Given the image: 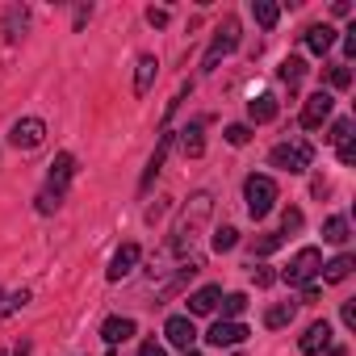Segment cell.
I'll use <instances>...</instances> for the list:
<instances>
[{
  "instance_id": "obj_1",
  "label": "cell",
  "mask_w": 356,
  "mask_h": 356,
  "mask_svg": "<svg viewBox=\"0 0 356 356\" xmlns=\"http://www.w3.org/2000/svg\"><path fill=\"white\" fill-rule=\"evenodd\" d=\"M210 214H214V193L210 189H197L185 206H181V218H176V227H172V252H189L193 248V239H197V231L210 222Z\"/></svg>"
},
{
  "instance_id": "obj_2",
  "label": "cell",
  "mask_w": 356,
  "mask_h": 356,
  "mask_svg": "<svg viewBox=\"0 0 356 356\" xmlns=\"http://www.w3.org/2000/svg\"><path fill=\"white\" fill-rule=\"evenodd\" d=\"M268 163H273V168H281V172H293V176H302V172H310V163H314V147H310L306 138H289V143L273 147Z\"/></svg>"
},
{
  "instance_id": "obj_3",
  "label": "cell",
  "mask_w": 356,
  "mask_h": 356,
  "mask_svg": "<svg viewBox=\"0 0 356 356\" xmlns=\"http://www.w3.org/2000/svg\"><path fill=\"white\" fill-rule=\"evenodd\" d=\"M243 202H248V214H252V218H264V214L277 206V181H273V176L252 172L248 181H243Z\"/></svg>"
},
{
  "instance_id": "obj_4",
  "label": "cell",
  "mask_w": 356,
  "mask_h": 356,
  "mask_svg": "<svg viewBox=\"0 0 356 356\" xmlns=\"http://www.w3.org/2000/svg\"><path fill=\"white\" fill-rule=\"evenodd\" d=\"M235 47H239V17H227V22L218 26V34H214L210 51H206V59H202V72H214V67L222 63V55H231Z\"/></svg>"
},
{
  "instance_id": "obj_5",
  "label": "cell",
  "mask_w": 356,
  "mask_h": 356,
  "mask_svg": "<svg viewBox=\"0 0 356 356\" xmlns=\"http://www.w3.org/2000/svg\"><path fill=\"white\" fill-rule=\"evenodd\" d=\"M318 268H323V252H318V248H302V252L289 260V268L281 273V281H285V285H310V281L318 277Z\"/></svg>"
},
{
  "instance_id": "obj_6",
  "label": "cell",
  "mask_w": 356,
  "mask_h": 356,
  "mask_svg": "<svg viewBox=\"0 0 356 356\" xmlns=\"http://www.w3.org/2000/svg\"><path fill=\"white\" fill-rule=\"evenodd\" d=\"M42 138H47V122L42 118H17L13 130H9V143L17 151H34V147H42Z\"/></svg>"
},
{
  "instance_id": "obj_7",
  "label": "cell",
  "mask_w": 356,
  "mask_h": 356,
  "mask_svg": "<svg viewBox=\"0 0 356 356\" xmlns=\"http://www.w3.org/2000/svg\"><path fill=\"white\" fill-rule=\"evenodd\" d=\"M331 109H335V97L318 88V92L306 97V105H302V126H306V130H318V126L331 118Z\"/></svg>"
},
{
  "instance_id": "obj_8",
  "label": "cell",
  "mask_w": 356,
  "mask_h": 356,
  "mask_svg": "<svg viewBox=\"0 0 356 356\" xmlns=\"http://www.w3.org/2000/svg\"><path fill=\"white\" fill-rule=\"evenodd\" d=\"M163 335H168V343H176L181 352H189V348L197 343V327H193L189 314H172V318L163 323Z\"/></svg>"
},
{
  "instance_id": "obj_9",
  "label": "cell",
  "mask_w": 356,
  "mask_h": 356,
  "mask_svg": "<svg viewBox=\"0 0 356 356\" xmlns=\"http://www.w3.org/2000/svg\"><path fill=\"white\" fill-rule=\"evenodd\" d=\"M214 348H235V343H243L248 339V327L243 323H235V318H218L214 327H210V335H206Z\"/></svg>"
},
{
  "instance_id": "obj_10",
  "label": "cell",
  "mask_w": 356,
  "mask_h": 356,
  "mask_svg": "<svg viewBox=\"0 0 356 356\" xmlns=\"http://www.w3.org/2000/svg\"><path fill=\"white\" fill-rule=\"evenodd\" d=\"M138 243H122L118 252H113V260H109V268H105V277L109 281H122V277H130L134 273V264H138Z\"/></svg>"
},
{
  "instance_id": "obj_11",
  "label": "cell",
  "mask_w": 356,
  "mask_h": 356,
  "mask_svg": "<svg viewBox=\"0 0 356 356\" xmlns=\"http://www.w3.org/2000/svg\"><path fill=\"white\" fill-rule=\"evenodd\" d=\"M298 348H302L306 356H318V352H327V348H331V323H327V318L310 323V327H306V335L298 339Z\"/></svg>"
},
{
  "instance_id": "obj_12",
  "label": "cell",
  "mask_w": 356,
  "mask_h": 356,
  "mask_svg": "<svg viewBox=\"0 0 356 356\" xmlns=\"http://www.w3.org/2000/svg\"><path fill=\"white\" fill-rule=\"evenodd\" d=\"M155 76H159V59L155 55H138V63H134V97H147Z\"/></svg>"
},
{
  "instance_id": "obj_13",
  "label": "cell",
  "mask_w": 356,
  "mask_h": 356,
  "mask_svg": "<svg viewBox=\"0 0 356 356\" xmlns=\"http://www.w3.org/2000/svg\"><path fill=\"white\" fill-rule=\"evenodd\" d=\"M218 298H222L218 285H202L197 293H189V318H193V314H214V310H218Z\"/></svg>"
},
{
  "instance_id": "obj_14",
  "label": "cell",
  "mask_w": 356,
  "mask_h": 356,
  "mask_svg": "<svg viewBox=\"0 0 356 356\" xmlns=\"http://www.w3.org/2000/svg\"><path fill=\"white\" fill-rule=\"evenodd\" d=\"M181 151H185V159H197L206 151V122H193L181 130Z\"/></svg>"
},
{
  "instance_id": "obj_15",
  "label": "cell",
  "mask_w": 356,
  "mask_h": 356,
  "mask_svg": "<svg viewBox=\"0 0 356 356\" xmlns=\"http://www.w3.org/2000/svg\"><path fill=\"white\" fill-rule=\"evenodd\" d=\"M76 176V155H67V151H59L55 159H51V185L55 189H67V181Z\"/></svg>"
},
{
  "instance_id": "obj_16",
  "label": "cell",
  "mask_w": 356,
  "mask_h": 356,
  "mask_svg": "<svg viewBox=\"0 0 356 356\" xmlns=\"http://www.w3.org/2000/svg\"><path fill=\"white\" fill-rule=\"evenodd\" d=\"M306 47H310L314 55H327V51L335 47V30H331L327 22H323V26H310V30H306Z\"/></svg>"
},
{
  "instance_id": "obj_17",
  "label": "cell",
  "mask_w": 356,
  "mask_h": 356,
  "mask_svg": "<svg viewBox=\"0 0 356 356\" xmlns=\"http://www.w3.org/2000/svg\"><path fill=\"white\" fill-rule=\"evenodd\" d=\"M352 264H356V260H352V256L343 252V256H335V260H327V264H323L318 273H323V281H327V285H339V281H348V273H352Z\"/></svg>"
},
{
  "instance_id": "obj_18",
  "label": "cell",
  "mask_w": 356,
  "mask_h": 356,
  "mask_svg": "<svg viewBox=\"0 0 356 356\" xmlns=\"http://www.w3.org/2000/svg\"><path fill=\"white\" fill-rule=\"evenodd\" d=\"M130 335H134V318H105V327H101L105 343H126Z\"/></svg>"
},
{
  "instance_id": "obj_19",
  "label": "cell",
  "mask_w": 356,
  "mask_h": 356,
  "mask_svg": "<svg viewBox=\"0 0 356 356\" xmlns=\"http://www.w3.org/2000/svg\"><path fill=\"white\" fill-rule=\"evenodd\" d=\"M277 109H281V105H277V97H268V92H264V97H256V101H248V118H252L256 126H260V122H273V118H277Z\"/></svg>"
},
{
  "instance_id": "obj_20",
  "label": "cell",
  "mask_w": 356,
  "mask_h": 356,
  "mask_svg": "<svg viewBox=\"0 0 356 356\" xmlns=\"http://www.w3.org/2000/svg\"><path fill=\"white\" fill-rule=\"evenodd\" d=\"M293 314H298V302H277L264 310V327H285V323H293Z\"/></svg>"
},
{
  "instance_id": "obj_21",
  "label": "cell",
  "mask_w": 356,
  "mask_h": 356,
  "mask_svg": "<svg viewBox=\"0 0 356 356\" xmlns=\"http://www.w3.org/2000/svg\"><path fill=\"white\" fill-rule=\"evenodd\" d=\"M252 17H256L264 30H273V26L281 22V9L273 5V0H252Z\"/></svg>"
},
{
  "instance_id": "obj_22",
  "label": "cell",
  "mask_w": 356,
  "mask_h": 356,
  "mask_svg": "<svg viewBox=\"0 0 356 356\" xmlns=\"http://www.w3.org/2000/svg\"><path fill=\"white\" fill-rule=\"evenodd\" d=\"M302 76H306V59H302V55H289V59L281 63V80H285L289 88H298Z\"/></svg>"
},
{
  "instance_id": "obj_23",
  "label": "cell",
  "mask_w": 356,
  "mask_h": 356,
  "mask_svg": "<svg viewBox=\"0 0 356 356\" xmlns=\"http://www.w3.org/2000/svg\"><path fill=\"white\" fill-rule=\"evenodd\" d=\"M168 147H172V134H163L159 138V147H155V155H151V163H147V176H143V189L159 176V168H163V155H168Z\"/></svg>"
},
{
  "instance_id": "obj_24",
  "label": "cell",
  "mask_w": 356,
  "mask_h": 356,
  "mask_svg": "<svg viewBox=\"0 0 356 356\" xmlns=\"http://www.w3.org/2000/svg\"><path fill=\"white\" fill-rule=\"evenodd\" d=\"M26 22H30V13H26L22 5H13V9L5 13V26H0V30H5V38H17V34L26 30Z\"/></svg>"
},
{
  "instance_id": "obj_25",
  "label": "cell",
  "mask_w": 356,
  "mask_h": 356,
  "mask_svg": "<svg viewBox=\"0 0 356 356\" xmlns=\"http://www.w3.org/2000/svg\"><path fill=\"white\" fill-rule=\"evenodd\" d=\"M323 239H327V243H348V218H339V214L327 218V222H323Z\"/></svg>"
},
{
  "instance_id": "obj_26",
  "label": "cell",
  "mask_w": 356,
  "mask_h": 356,
  "mask_svg": "<svg viewBox=\"0 0 356 356\" xmlns=\"http://www.w3.org/2000/svg\"><path fill=\"white\" fill-rule=\"evenodd\" d=\"M26 302H30V289H13V293H5V298H0V318L17 314V310H22Z\"/></svg>"
},
{
  "instance_id": "obj_27",
  "label": "cell",
  "mask_w": 356,
  "mask_h": 356,
  "mask_svg": "<svg viewBox=\"0 0 356 356\" xmlns=\"http://www.w3.org/2000/svg\"><path fill=\"white\" fill-rule=\"evenodd\" d=\"M63 206V189H55V185H47L42 193H38V214H55Z\"/></svg>"
},
{
  "instance_id": "obj_28",
  "label": "cell",
  "mask_w": 356,
  "mask_h": 356,
  "mask_svg": "<svg viewBox=\"0 0 356 356\" xmlns=\"http://www.w3.org/2000/svg\"><path fill=\"white\" fill-rule=\"evenodd\" d=\"M222 302V318H235L239 323V314L248 310V293H227V298H218Z\"/></svg>"
},
{
  "instance_id": "obj_29",
  "label": "cell",
  "mask_w": 356,
  "mask_h": 356,
  "mask_svg": "<svg viewBox=\"0 0 356 356\" xmlns=\"http://www.w3.org/2000/svg\"><path fill=\"white\" fill-rule=\"evenodd\" d=\"M327 80H331V88H352V67L348 63H331L327 67Z\"/></svg>"
},
{
  "instance_id": "obj_30",
  "label": "cell",
  "mask_w": 356,
  "mask_h": 356,
  "mask_svg": "<svg viewBox=\"0 0 356 356\" xmlns=\"http://www.w3.org/2000/svg\"><path fill=\"white\" fill-rule=\"evenodd\" d=\"M235 243H239V231L235 227H218L214 231V252H231Z\"/></svg>"
},
{
  "instance_id": "obj_31",
  "label": "cell",
  "mask_w": 356,
  "mask_h": 356,
  "mask_svg": "<svg viewBox=\"0 0 356 356\" xmlns=\"http://www.w3.org/2000/svg\"><path fill=\"white\" fill-rule=\"evenodd\" d=\"M227 143H231V147H248V143H252V126H243V122L227 126Z\"/></svg>"
},
{
  "instance_id": "obj_32",
  "label": "cell",
  "mask_w": 356,
  "mask_h": 356,
  "mask_svg": "<svg viewBox=\"0 0 356 356\" xmlns=\"http://www.w3.org/2000/svg\"><path fill=\"white\" fill-rule=\"evenodd\" d=\"M343 138H352V118H339V122L331 126V134H327V143H335V147H339Z\"/></svg>"
},
{
  "instance_id": "obj_33",
  "label": "cell",
  "mask_w": 356,
  "mask_h": 356,
  "mask_svg": "<svg viewBox=\"0 0 356 356\" xmlns=\"http://www.w3.org/2000/svg\"><path fill=\"white\" fill-rule=\"evenodd\" d=\"M277 248H281V235H260L256 239V256H273Z\"/></svg>"
},
{
  "instance_id": "obj_34",
  "label": "cell",
  "mask_w": 356,
  "mask_h": 356,
  "mask_svg": "<svg viewBox=\"0 0 356 356\" xmlns=\"http://www.w3.org/2000/svg\"><path fill=\"white\" fill-rule=\"evenodd\" d=\"M335 151H339V163H356V134H352V138H343Z\"/></svg>"
},
{
  "instance_id": "obj_35",
  "label": "cell",
  "mask_w": 356,
  "mask_h": 356,
  "mask_svg": "<svg viewBox=\"0 0 356 356\" xmlns=\"http://www.w3.org/2000/svg\"><path fill=\"white\" fill-rule=\"evenodd\" d=\"M281 227H285V235L289 231H302V210H285L281 214Z\"/></svg>"
},
{
  "instance_id": "obj_36",
  "label": "cell",
  "mask_w": 356,
  "mask_h": 356,
  "mask_svg": "<svg viewBox=\"0 0 356 356\" xmlns=\"http://www.w3.org/2000/svg\"><path fill=\"white\" fill-rule=\"evenodd\" d=\"M339 318H343V327L352 331V327H356V302H343V306H339Z\"/></svg>"
},
{
  "instance_id": "obj_37",
  "label": "cell",
  "mask_w": 356,
  "mask_h": 356,
  "mask_svg": "<svg viewBox=\"0 0 356 356\" xmlns=\"http://www.w3.org/2000/svg\"><path fill=\"white\" fill-rule=\"evenodd\" d=\"M147 22H151L155 30H163V26H168V9H147Z\"/></svg>"
},
{
  "instance_id": "obj_38",
  "label": "cell",
  "mask_w": 356,
  "mask_h": 356,
  "mask_svg": "<svg viewBox=\"0 0 356 356\" xmlns=\"http://www.w3.org/2000/svg\"><path fill=\"white\" fill-rule=\"evenodd\" d=\"M343 55H348V59H356V22L348 26V38H343Z\"/></svg>"
},
{
  "instance_id": "obj_39",
  "label": "cell",
  "mask_w": 356,
  "mask_h": 356,
  "mask_svg": "<svg viewBox=\"0 0 356 356\" xmlns=\"http://www.w3.org/2000/svg\"><path fill=\"white\" fill-rule=\"evenodd\" d=\"M252 277H256V285H260V289L277 281V273H273V268H252Z\"/></svg>"
},
{
  "instance_id": "obj_40",
  "label": "cell",
  "mask_w": 356,
  "mask_h": 356,
  "mask_svg": "<svg viewBox=\"0 0 356 356\" xmlns=\"http://www.w3.org/2000/svg\"><path fill=\"white\" fill-rule=\"evenodd\" d=\"M134 356H163V348H159V343H155V339H147V343H143V348H138V352H134Z\"/></svg>"
},
{
  "instance_id": "obj_41",
  "label": "cell",
  "mask_w": 356,
  "mask_h": 356,
  "mask_svg": "<svg viewBox=\"0 0 356 356\" xmlns=\"http://www.w3.org/2000/svg\"><path fill=\"white\" fill-rule=\"evenodd\" d=\"M302 302H318V285H314V281H310V285L302 289Z\"/></svg>"
},
{
  "instance_id": "obj_42",
  "label": "cell",
  "mask_w": 356,
  "mask_h": 356,
  "mask_svg": "<svg viewBox=\"0 0 356 356\" xmlns=\"http://www.w3.org/2000/svg\"><path fill=\"white\" fill-rule=\"evenodd\" d=\"M327 356H348V348H343V343H335V348H327Z\"/></svg>"
},
{
  "instance_id": "obj_43",
  "label": "cell",
  "mask_w": 356,
  "mask_h": 356,
  "mask_svg": "<svg viewBox=\"0 0 356 356\" xmlns=\"http://www.w3.org/2000/svg\"><path fill=\"white\" fill-rule=\"evenodd\" d=\"M181 356H202V352H193V348H189V352H181Z\"/></svg>"
},
{
  "instance_id": "obj_44",
  "label": "cell",
  "mask_w": 356,
  "mask_h": 356,
  "mask_svg": "<svg viewBox=\"0 0 356 356\" xmlns=\"http://www.w3.org/2000/svg\"><path fill=\"white\" fill-rule=\"evenodd\" d=\"M231 356H243V352H231Z\"/></svg>"
},
{
  "instance_id": "obj_45",
  "label": "cell",
  "mask_w": 356,
  "mask_h": 356,
  "mask_svg": "<svg viewBox=\"0 0 356 356\" xmlns=\"http://www.w3.org/2000/svg\"><path fill=\"white\" fill-rule=\"evenodd\" d=\"M0 356H5V352H0Z\"/></svg>"
}]
</instances>
